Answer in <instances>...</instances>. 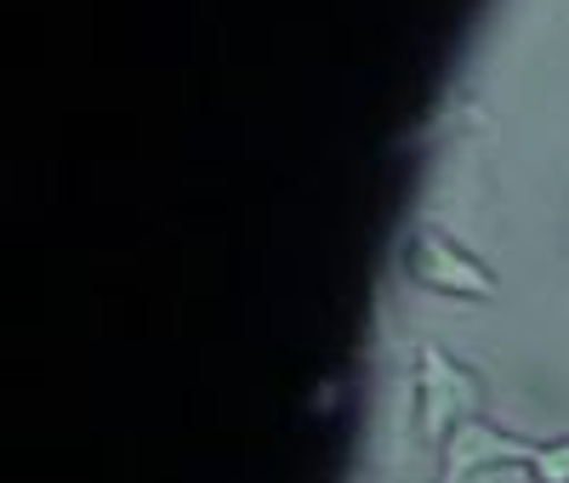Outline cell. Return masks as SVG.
Returning a JSON list of instances; mask_svg holds the SVG:
<instances>
[{"label":"cell","mask_w":569,"mask_h":483,"mask_svg":"<svg viewBox=\"0 0 569 483\" xmlns=\"http://www.w3.org/2000/svg\"><path fill=\"white\" fill-rule=\"evenodd\" d=\"M485 415V375L461 364L445 342L416 348V432L427 444H445L461 421Z\"/></svg>","instance_id":"6da1fadb"},{"label":"cell","mask_w":569,"mask_h":483,"mask_svg":"<svg viewBox=\"0 0 569 483\" xmlns=\"http://www.w3.org/2000/svg\"><path fill=\"white\" fill-rule=\"evenodd\" d=\"M405 279L427 296H450V302H496L501 296V279L490 273L485 256H472L467 245L445 228H416L410 245H405Z\"/></svg>","instance_id":"7a4b0ae2"},{"label":"cell","mask_w":569,"mask_h":483,"mask_svg":"<svg viewBox=\"0 0 569 483\" xmlns=\"http://www.w3.org/2000/svg\"><path fill=\"white\" fill-rule=\"evenodd\" d=\"M530 455H536L530 439H512L507 426L479 415V421H461L439 444V483H467L490 466H530Z\"/></svg>","instance_id":"3957f363"},{"label":"cell","mask_w":569,"mask_h":483,"mask_svg":"<svg viewBox=\"0 0 569 483\" xmlns=\"http://www.w3.org/2000/svg\"><path fill=\"white\" fill-rule=\"evenodd\" d=\"M530 472H536V483H569V439H547V444H536Z\"/></svg>","instance_id":"277c9868"},{"label":"cell","mask_w":569,"mask_h":483,"mask_svg":"<svg viewBox=\"0 0 569 483\" xmlns=\"http://www.w3.org/2000/svg\"><path fill=\"white\" fill-rule=\"evenodd\" d=\"M467 483H536V472L530 466H490V472L467 477Z\"/></svg>","instance_id":"5b68a950"}]
</instances>
